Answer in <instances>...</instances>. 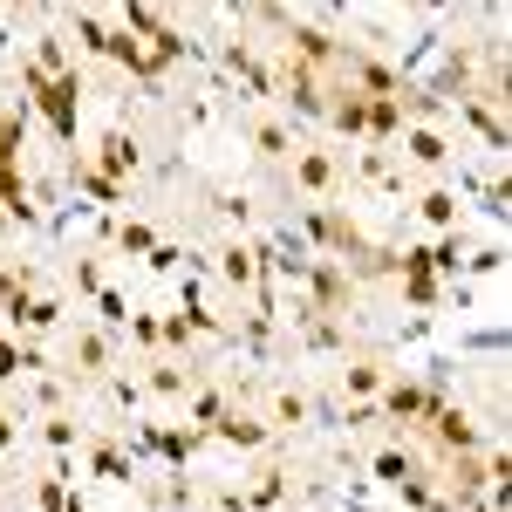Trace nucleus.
Returning a JSON list of instances; mask_svg holds the SVG:
<instances>
[{
    "label": "nucleus",
    "mask_w": 512,
    "mask_h": 512,
    "mask_svg": "<svg viewBox=\"0 0 512 512\" xmlns=\"http://www.w3.org/2000/svg\"><path fill=\"white\" fill-rule=\"evenodd\" d=\"M28 89H35L41 117L55 123V137H76V76H48V69H28Z\"/></svg>",
    "instance_id": "obj_1"
},
{
    "label": "nucleus",
    "mask_w": 512,
    "mask_h": 512,
    "mask_svg": "<svg viewBox=\"0 0 512 512\" xmlns=\"http://www.w3.org/2000/svg\"><path fill=\"white\" fill-rule=\"evenodd\" d=\"M431 267H437V246H417V253H410V301H417V308H431V301H437Z\"/></svg>",
    "instance_id": "obj_2"
},
{
    "label": "nucleus",
    "mask_w": 512,
    "mask_h": 512,
    "mask_svg": "<svg viewBox=\"0 0 512 512\" xmlns=\"http://www.w3.org/2000/svg\"><path fill=\"white\" fill-rule=\"evenodd\" d=\"M390 130H403V103H396V96L362 103V137H390Z\"/></svg>",
    "instance_id": "obj_3"
},
{
    "label": "nucleus",
    "mask_w": 512,
    "mask_h": 512,
    "mask_svg": "<svg viewBox=\"0 0 512 512\" xmlns=\"http://www.w3.org/2000/svg\"><path fill=\"white\" fill-rule=\"evenodd\" d=\"M315 239H321V246H335V253H355V260L369 267V253H362V233H355L349 219H315Z\"/></svg>",
    "instance_id": "obj_4"
},
{
    "label": "nucleus",
    "mask_w": 512,
    "mask_h": 512,
    "mask_svg": "<svg viewBox=\"0 0 512 512\" xmlns=\"http://www.w3.org/2000/svg\"><path fill=\"white\" fill-rule=\"evenodd\" d=\"M294 178H301V192H335V158L328 151H308V158L294 164Z\"/></svg>",
    "instance_id": "obj_5"
},
{
    "label": "nucleus",
    "mask_w": 512,
    "mask_h": 512,
    "mask_svg": "<svg viewBox=\"0 0 512 512\" xmlns=\"http://www.w3.org/2000/svg\"><path fill=\"white\" fill-rule=\"evenodd\" d=\"M342 301H349V274L321 267V274H315V308H342Z\"/></svg>",
    "instance_id": "obj_6"
},
{
    "label": "nucleus",
    "mask_w": 512,
    "mask_h": 512,
    "mask_svg": "<svg viewBox=\"0 0 512 512\" xmlns=\"http://www.w3.org/2000/svg\"><path fill=\"white\" fill-rule=\"evenodd\" d=\"M472 123H478V137H485V144H506V110H485V103L472 96Z\"/></svg>",
    "instance_id": "obj_7"
},
{
    "label": "nucleus",
    "mask_w": 512,
    "mask_h": 512,
    "mask_svg": "<svg viewBox=\"0 0 512 512\" xmlns=\"http://www.w3.org/2000/svg\"><path fill=\"white\" fill-rule=\"evenodd\" d=\"M103 362H110V342H103V335H82V342H76V369H89V376H96Z\"/></svg>",
    "instance_id": "obj_8"
},
{
    "label": "nucleus",
    "mask_w": 512,
    "mask_h": 512,
    "mask_svg": "<svg viewBox=\"0 0 512 512\" xmlns=\"http://www.w3.org/2000/svg\"><path fill=\"white\" fill-rule=\"evenodd\" d=\"M390 417H431V396L424 390H390Z\"/></svg>",
    "instance_id": "obj_9"
},
{
    "label": "nucleus",
    "mask_w": 512,
    "mask_h": 512,
    "mask_svg": "<svg viewBox=\"0 0 512 512\" xmlns=\"http://www.w3.org/2000/svg\"><path fill=\"white\" fill-rule=\"evenodd\" d=\"M89 472H96V478H130V458H123V451H110V444H103V451H96V458H89Z\"/></svg>",
    "instance_id": "obj_10"
},
{
    "label": "nucleus",
    "mask_w": 512,
    "mask_h": 512,
    "mask_svg": "<svg viewBox=\"0 0 512 512\" xmlns=\"http://www.w3.org/2000/svg\"><path fill=\"white\" fill-rule=\"evenodd\" d=\"M349 390L355 396H376V390H383V369H376V362H355V369H349Z\"/></svg>",
    "instance_id": "obj_11"
},
{
    "label": "nucleus",
    "mask_w": 512,
    "mask_h": 512,
    "mask_svg": "<svg viewBox=\"0 0 512 512\" xmlns=\"http://www.w3.org/2000/svg\"><path fill=\"white\" fill-rule=\"evenodd\" d=\"M410 151L424 164H444V137H437V130H410Z\"/></svg>",
    "instance_id": "obj_12"
},
{
    "label": "nucleus",
    "mask_w": 512,
    "mask_h": 512,
    "mask_svg": "<svg viewBox=\"0 0 512 512\" xmlns=\"http://www.w3.org/2000/svg\"><path fill=\"white\" fill-rule=\"evenodd\" d=\"M21 151V117H0V164H14Z\"/></svg>",
    "instance_id": "obj_13"
},
{
    "label": "nucleus",
    "mask_w": 512,
    "mask_h": 512,
    "mask_svg": "<svg viewBox=\"0 0 512 512\" xmlns=\"http://www.w3.org/2000/svg\"><path fill=\"white\" fill-rule=\"evenodd\" d=\"M151 390H158V396H178V390H185V376H178L171 362H158V369H151Z\"/></svg>",
    "instance_id": "obj_14"
},
{
    "label": "nucleus",
    "mask_w": 512,
    "mask_h": 512,
    "mask_svg": "<svg viewBox=\"0 0 512 512\" xmlns=\"http://www.w3.org/2000/svg\"><path fill=\"white\" fill-rule=\"evenodd\" d=\"M280 492H287V478H280V465H267V472H260V492H253V499H260V506H274Z\"/></svg>",
    "instance_id": "obj_15"
},
{
    "label": "nucleus",
    "mask_w": 512,
    "mask_h": 512,
    "mask_svg": "<svg viewBox=\"0 0 512 512\" xmlns=\"http://www.w3.org/2000/svg\"><path fill=\"white\" fill-rule=\"evenodd\" d=\"M219 431L233 437V444H260V424H246V417H219Z\"/></svg>",
    "instance_id": "obj_16"
},
{
    "label": "nucleus",
    "mask_w": 512,
    "mask_h": 512,
    "mask_svg": "<svg viewBox=\"0 0 512 512\" xmlns=\"http://www.w3.org/2000/svg\"><path fill=\"white\" fill-rule=\"evenodd\" d=\"M253 274V253L246 246H226V280H246Z\"/></svg>",
    "instance_id": "obj_17"
},
{
    "label": "nucleus",
    "mask_w": 512,
    "mask_h": 512,
    "mask_svg": "<svg viewBox=\"0 0 512 512\" xmlns=\"http://www.w3.org/2000/svg\"><path fill=\"white\" fill-rule=\"evenodd\" d=\"M424 219H431V226H444V219H451V198L431 192V198H424Z\"/></svg>",
    "instance_id": "obj_18"
},
{
    "label": "nucleus",
    "mask_w": 512,
    "mask_h": 512,
    "mask_svg": "<svg viewBox=\"0 0 512 512\" xmlns=\"http://www.w3.org/2000/svg\"><path fill=\"white\" fill-rule=\"evenodd\" d=\"M376 472H383V478H403V472H410V458H403V451H383V458H376Z\"/></svg>",
    "instance_id": "obj_19"
},
{
    "label": "nucleus",
    "mask_w": 512,
    "mask_h": 512,
    "mask_svg": "<svg viewBox=\"0 0 512 512\" xmlns=\"http://www.w3.org/2000/svg\"><path fill=\"white\" fill-rule=\"evenodd\" d=\"M123 246L130 253H151V226H123Z\"/></svg>",
    "instance_id": "obj_20"
},
{
    "label": "nucleus",
    "mask_w": 512,
    "mask_h": 512,
    "mask_svg": "<svg viewBox=\"0 0 512 512\" xmlns=\"http://www.w3.org/2000/svg\"><path fill=\"white\" fill-rule=\"evenodd\" d=\"M21 362H28V355L14 349V342H0V376H7V369H21Z\"/></svg>",
    "instance_id": "obj_21"
},
{
    "label": "nucleus",
    "mask_w": 512,
    "mask_h": 512,
    "mask_svg": "<svg viewBox=\"0 0 512 512\" xmlns=\"http://www.w3.org/2000/svg\"><path fill=\"white\" fill-rule=\"evenodd\" d=\"M7 437H14V431H7V417H0V451H7Z\"/></svg>",
    "instance_id": "obj_22"
}]
</instances>
